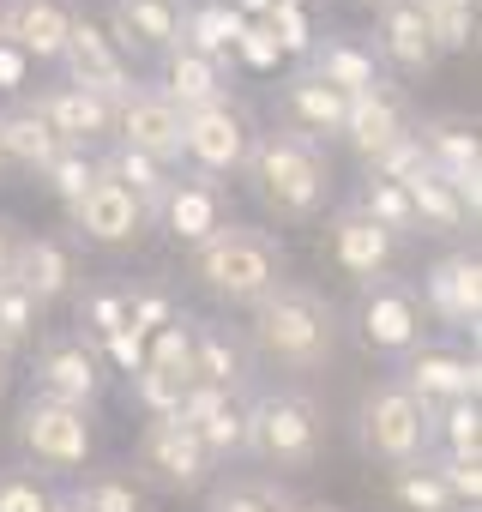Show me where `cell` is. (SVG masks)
I'll return each instance as SVG.
<instances>
[{"mask_svg": "<svg viewBox=\"0 0 482 512\" xmlns=\"http://www.w3.org/2000/svg\"><path fill=\"white\" fill-rule=\"evenodd\" d=\"M302 500L290 494V482L266 476V470H235V476H211L205 488V512H296Z\"/></svg>", "mask_w": 482, "mask_h": 512, "instance_id": "cell-29", "label": "cell"}, {"mask_svg": "<svg viewBox=\"0 0 482 512\" xmlns=\"http://www.w3.org/2000/svg\"><path fill=\"white\" fill-rule=\"evenodd\" d=\"M97 169L115 181V187H127L139 205H145V217H157V205H163V193H169V181L181 175V169H163V163H151V157H139V151H127V145H109L103 157H97Z\"/></svg>", "mask_w": 482, "mask_h": 512, "instance_id": "cell-33", "label": "cell"}, {"mask_svg": "<svg viewBox=\"0 0 482 512\" xmlns=\"http://www.w3.org/2000/svg\"><path fill=\"white\" fill-rule=\"evenodd\" d=\"M428 452L482 458V404H434V416H428Z\"/></svg>", "mask_w": 482, "mask_h": 512, "instance_id": "cell-37", "label": "cell"}, {"mask_svg": "<svg viewBox=\"0 0 482 512\" xmlns=\"http://www.w3.org/2000/svg\"><path fill=\"white\" fill-rule=\"evenodd\" d=\"M181 0H109V43L127 55V61H157L181 43Z\"/></svg>", "mask_w": 482, "mask_h": 512, "instance_id": "cell-18", "label": "cell"}, {"mask_svg": "<svg viewBox=\"0 0 482 512\" xmlns=\"http://www.w3.org/2000/svg\"><path fill=\"white\" fill-rule=\"evenodd\" d=\"M0 43H7V13H0Z\"/></svg>", "mask_w": 482, "mask_h": 512, "instance_id": "cell-55", "label": "cell"}, {"mask_svg": "<svg viewBox=\"0 0 482 512\" xmlns=\"http://www.w3.org/2000/svg\"><path fill=\"white\" fill-rule=\"evenodd\" d=\"M368 223H380L392 241H404V235H422L416 229V211H410V193L398 187V181H380V175H362L356 181V199H350Z\"/></svg>", "mask_w": 482, "mask_h": 512, "instance_id": "cell-34", "label": "cell"}, {"mask_svg": "<svg viewBox=\"0 0 482 512\" xmlns=\"http://www.w3.org/2000/svg\"><path fill=\"white\" fill-rule=\"evenodd\" d=\"M25 103H31V115L55 133L61 151H91V157H97V145L115 139V103H103V97H91V91L43 85V91L25 97Z\"/></svg>", "mask_w": 482, "mask_h": 512, "instance_id": "cell-16", "label": "cell"}, {"mask_svg": "<svg viewBox=\"0 0 482 512\" xmlns=\"http://www.w3.org/2000/svg\"><path fill=\"white\" fill-rule=\"evenodd\" d=\"M61 85H73V91H91V97H103V103H121L133 85H139V73H133V61L109 43V31L91 19V13H79L73 19V37H67V49H61Z\"/></svg>", "mask_w": 482, "mask_h": 512, "instance_id": "cell-12", "label": "cell"}, {"mask_svg": "<svg viewBox=\"0 0 482 512\" xmlns=\"http://www.w3.org/2000/svg\"><path fill=\"white\" fill-rule=\"evenodd\" d=\"M278 109H284V127H296V133H308V139H338L344 133V109H350V97H338L332 85H320L308 67H296L290 79H284V91H278Z\"/></svg>", "mask_w": 482, "mask_h": 512, "instance_id": "cell-27", "label": "cell"}, {"mask_svg": "<svg viewBox=\"0 0 482 512\" xmlns=\"http://www.w3.org/2000/svg\"><path fill=\"white\" fill-rule=\"evenodd\" d=\"M193 380L229 392V398H248L254 392V350L248 338H235L223 320H193Z\"/></svg>", "mask_w": 482, "mask_h": 512, "instance_id": "cell-21", "label": "cell"}, {"mask_svg": "<svg viewBox=\"0 0 482 512\" xmlns=\"http://www.w3.org/2000/svg\"><path fill=\"white\" fill-rule=\"evenodd\" d=\"M428 464H434V476L446 482V494H452V506H458V512H476V506H482V458L428 452Z\"/></svg>", "mask_w": 482, "mask_h": 512, "instance_id": "cell-43", "label": "cell"}, {"mask_svg": "<svg viewBox=\"0 0 482 512\" xmlns=\"http://www.w3.org/2000/svg\"><path fill=\"white\" fill-rule=\"evenodd\" d=\"M133 476L145 488H163V494H199V488H211L217 464L187 422L157 416V422H145V434L133 446Z\"/></svg>", "mask_w": 482, "mask_h": 512, "instance_id": "cell-6", "label": "cell"}, {"mask_svg": "<svg viewBox=\"0 0 482 512\" xmlns=\"http://www.w3.org/2000/svg\"><path fill=\"white\" fill-rule=\"evenodd\" d=\"M229 7H235L241 19H266V13H272V0H229Z\"/></svg>", "mask_w": 482, "mask_h": 512, "instance_id": "cell-51", "label": "cell"}, {"mask_svg": "<svg viewBox=\"0 0 482 512\" xmlns=\"http://www.w3.org/2000/svg\"><path fill=\"white\" fill-rule=\"evenodd\" d=\"M428 404L416 398V392H404L398 380H380V386H368L362 392V404H356V446H362V458H374V464H410V458H422L428 452Z\"/></svg>", "mask_w": 482, "mask_h": 512, "instance_id": "cell-5", "label": "cell"}, {"mask_svg": "<svg viewBox=\"0 0 482 512\" xmlns=\"http://www.w3.org/2000/svg\"><path fill=\"white\" fill-rule=\"evenodd\" d=\"M302 67H308L320 85H332L338 97H368V91L386 85L380 55H374L362 37H314V49L302 55Z\"/></svg>", "mask_w": 482, "mask_h": 512, "instance_id": "cell-25", "label": "cell"}, {"mask_svg": "<svg viewBox=\"0 0 482 512\" xmlns=\"http://www.w3.org/2000/svg\"><path fill=\"white\" fill-rule=\"evenodd\" d=\"M386 488H392V500H398L404 512H458L452 494H446V482L434 476L428 452L410 458V464H392V470H386Z\"/></svg>", "mask_w": 482, "mask_h": 512, "instance_id": "cell-36", "label": "cell"}, {"mask_svg": "<svg viewBox=\"0 0 482 512\" xmlns=\"http://www.w3.org/2000/svg\"><path fill=\"white\" fill-rule=\"evenodd\" d=\"M37 326H43V308L13 284V278H0V350L19 356L37 344Z\"/></svg>", "mask_w": 482, "mask_h": 512, "instance_id": "cell-40", "label": "cell"}, {"mask_svg": "<svg viewBox=\"0 0 482 512\" xmlns=\"http://www.w3.org/2000/svg\"><path fill=\"white\" fill-rule=\"evenodd\" d=\"M374 55L392 61L398 73H428L440 55L428 43V25L422 13L410 7V0H380V13H374Z\"/></svg>", "mask_w": 482, "mask_h": 512, "instance_id": "cell-28", "label": "cell"}, {"mask_svg": "<svg viewBox=\"0 0 482 512\" xmlns=\"http://www.w3.org/2000/svg\"><path fill=\"white\" fill-rule=\"evenodd\" d=\"M7 175H13V169H7V157H0V181H7Z\"/></svg>", "mask_w": 482, "mask_h": 512, "instance_id": "cell-56", "label": "cell"}, {"mask_svg": "<svg viewBox=\"0 0 482 512\" xmlns=\"http://www.w3.org/2000/svg\"><path fill=\"white\" fill-rule=\"evenodd\" d=\"M410 133L422 145V163L440 181H452V193L476 217L482 211V139H476V121H464V115H422Z\"/></svg>", "mask_w": 482, "mask_h": 512, "instance_id": "cell-10", "label": "cell"}, {"mask_svg": "<svg viewBox=\"0 0 482 512\" xmlns=\"http://www.w3.org/2000/svg\"><path fill=\"white\" fill-rule=\"evenodd\" d=\"M193 278L235 308H254L266 290L284 284V241L254 223H223L193 247Z\"/></svg>", "mask_w": 482, "mask_h": 512, "instance_id": "cell-4", "label": "cell"}, {"mask_svg": "<svg viewBox=\"0 0 482 512\" xmlns=\"http://www.w3.org/2000/svg\"><path fill=\"white\" fill-rule=\"evenodd\" d=\"M7 380H13V356L0 350V392H7Z\"/></svg>", "mask_w": 482, "mask_h": 512, "instance_id": "cell-53", "label": "cell"}, {"mask_svg": "<svg viewBox=\"0 0 482 512\" xmlns=\"http://www.w3.org/2000/svg\"><path fill=\"white\" fill-rule=\"evenodd\" d=\"M49 512H85V500L67 488V494H55V500H49Z\"/></svg>", "mask_w": 482, "mask_h": 512, "instance_id": "cell-52", "label": "cell"}, {"mask_svg": "<svg viewBox=\"0 0 482 512\" xmlns=\"http://www.w3.org/2000/svg\"><path fill=\"white\" fill-rule=\"evenodd\" d=\"M133 380V404L145 410V422H157V416H175L181 410V392H187V380H175V374H157V368H139V374H127Z\"/></svg>", "mask_w": 482, "mask_h": 512, "instance_id": "cell-45", "label": "cell"}, {"mask_svg": "<svg viewBox=\"0 0 482 512\" xmlns=\"http://www.w3.org/2000/svg\"><path fill=\"white\" fill-rule=\"evenodd\" d=\"M254 139H260V127L235 97H217V103L181 115V157L193 163V175H211V181L235 175L241 163H248Z\"/></svg>", "mask_w": 482, "mask_h": 512, "instance_id": "cell-7", "label": "cell"}, {"mask_svg": "<svg viewBox=\"0 0 482 512\" xmlns=\"http://www.w3.org/2000/svg\"><path fill=\"white\" fill-rule=\"evenodd\" d=\"M428 25L434 55H464L476 43V0H410Z\"/></svg>", "mask_w": 482, "mask_h": 512, "instance_id": "cell-35", "label": "cell"}, {"mask_svg": "<svg viewBox=\"0 0 482 512\" xmlns=\"http://www.w3.org/2000/svg\"><path fill=\"white\" fill-rule=\"evenodd\" d=\"M326 241H332V260H338V272H350L356 284H368V278H386L392 253H398V241H392L380 223H368L356 205H338V211H332V229H326Z\"/></svg>", "mask_w": 482, "mask_h": 512, "instance_id": "cell-26", "label": "cell"}, {"mask_svg": "<svg viewBox=\"0 0 482 512\" xmlns=\"http://www.w3.org/2000/svg\"><path fill=\"white\" fill-rule=\"evenodd\" d=\"M73 494L85 500V512H151L145 488L133 476H121V470H85V482Z\"/></svg>", "mask_w": 482, "mask_h": 512, "instance_id": "cell-38", "label": "cell"}, {"mask_svg": "<svg viewBox=\"0 0 482 512\" xmlns=\"http://www.w3.org/2000/svg\"><path fill=\"white\" fill-rule=\"evenodd\" d=\"M398 187L410 193V211H416V229L422 235H464V229H476V217L464 211V199L452 193V181H440L428 163L416 175H404Z\"/></svg>", "mask_w": 482, "mask_h": 512, "instance_id": "cell-30", "label": "cell"}, {"mask_svg": "<svg viewBox=\"0 0 482 512\" xmlns=\"http://www.w3.org/2000/svg\"><path fill=\"white\" fill-rule=\"evenodd\" d=\"M37 308H49V302H61V296H73V284H79V260H73V241L67 235H25L19 241V253H13V272H7Z\"/></svg>", "mask_w": 482, "mask_h": 512, "instance_id": "cell-19", "label": "cell"}, {"mask_svg": "<svg viewBox=\"0 0 482 512\" xmlns=\"http://www.w3.org/2000/svg\"><path fill=\"white\" fill-rule=\"evenodd\" d=\"M241 175H248L254 199L284 223H308L332 199V157L320 139H308L296 127H266L254 139L248 163H241Z\"/></svg>", "mask_w": 482, "mask_h": 512, "instance_id": "cell-2", "label": "cell"}, {"mask_svg": "<svg viewBox=\"0 0 482 512\" xmlns=\"http://www.w3.org/2000/svg\"><path fill=\"white\" fill-rule=\"evenodd\" d=\"M248 410V452L272 470H314L320 464V446H326V410L308 386H266V392H248L241 398Z\"/></svg>", "mask_w": 482, "mask_h": 512, "instance_id": "cell-3", "label": "cell"}, {"mask_svg": "<svg viewBox=\"0 0 482 512\" xmlns=\"http://www.w3.org/2000/svg\"><path fill=\"white\" fill-rule=\"evenodd\" d=\"M145 368L175 374V380H193V320L187 314H175L169 326H157L145 338Z\"/></svg>", "mask_w": 482, "mask_h": 512, "instance_id": "cell-39", "label": "cell"}, {"mask_svg": "<svg viewBox=\"0 0 482 512\" xmlns=\"http://www.w3.org/2000/svg\"><path fill=\"white\" fill-rule=\"evenodd\" d=\"M103 356L91 338L79 332H49L37 338L31 350V392L37 398H55V404H73V410H97L103 398Z\"/></svg>", "mask_w": 482, "mask_h": 512, "instance_id": "cell-8", "label": "cell"}, {"mask_svg": "<svg viewBox=\"0 0 482 512\" xmlns=\"http://www.w3.org/2000/svg\"><path fill=\"white\" fill-rule=\"evenodd\" d=\"M109 145H127L163 169H181V109L169 97H157L145 79L115 103V139Z\"/></svg>", "mask_w": 482, "mask_h": 512, "instance_id": "cell-14", "label": "cell"}, {"mask_svg": "<svg viewBox=\"0 0 482 512\" xmlns=\"http://www.w3.org/2000/svg\"><path fill=\"white\" fill-rule=\"evenodd\" d=\"M398 362H404L398 386L416 392L428 410L434 404H476V392H482V362L470 350H458V344H416Z\"/></svg>", "mask_w": 482, "mask_h": 512, "instance_id": "cell-15", "label": "cell"}, {"mask_svg": "<svg viewBox=\"0 0 482 512\" xmlns=\"http://www.w3.org/2000/svg\"><path fill=\"white\" fill-rule=\"evenodd\" d=\"M19 241H25V229H19L13 217H0V278L13 272V253H19Z\"/></svg>", "mask_w": 482, "mask_h": 512, "instance_id": "cell-50", "label": "cell"}, {"mask_svg": "<svg viewBox=\"0 0 482 512\" xmlns=\"http://www.w3.org/2000/svg\"><path fill=\"white\" fill-rule=\"evenodd\" d=\"M157 217H163V229H169L175 241L199 247L211 229H223V223H229L223 181H211V175H175V181H169V193H163V205H157Z\"/></svg>", "mask_w": 482, "mask_h": 512, "instance_id": "cell-24", "label": "cell"}, {"mask_svg": "<svg viewBox=\"0 0 482 512\" xmlns=\"http://www.w3.org/2000/svg\"><path fill=\"white\" fill-rule=\"evenodd\" d=\"M49 488L19 464V470H0V512H49Z\"/></svg>", "mask_w": 482, "mask_h": 512, "instance_id": "cell-47", "label": "cell"}, {"mask_svg": "<svg viewBox=\"0 0 482 512\" xmlns=\"http://www.w3.org/2000/svg\"><path fill=\"white\" fill-rule=\"evenodd\" d=\"M235 55L248 61V67H278V37H272L260 19H248V31L235 37Z\"/></svg>", "mask_w": 482, "mask_h": 512, "instance_id": "cell-48", "label": "cell"}, {"mask_svg": "<svg viewBox=\"0 0 482 512\" xmlns=\"http://www.w3.org/2000/svg\"><path fill=\"white\" fill-rule=\"evenodd\" d=\"M272 37H278V55H308L314 49V31H308V13L290 7V0H272V13L260 19Z\"/></svg>", "mask_w": 482, "mask_h": 512, "instance_id": "cell-46", "label": "cell"}, {"mask_svg": "<svg viewBox=\"0 0 482 512\" xmlns=\"http://www.w3.org/2000/svg\"><path fill=\"white\" fill-rule=\"evenodd\" d=\"M296 512H338V506H296Z\"/></svg>", "mask_w": 482, "mask_h": 512, "instance_id": "cell-54", "label": "cell"}, {"mask_svg": "<svg viewBox=\"0 0 482 512\" xmlns=\"http://www.w3.org/2000/svg\"><path fill=\"white\" fill-rule=\"evenodd\" d=\"M248 31V19H241L229 0H205V7H187L181 13V43L187 49H199V55H211V61H235V37Z\"/></svg>", "mask_w": 482, "mask_h": 512, "instance_id": "cell-32", "label": "cell"}, {"mask_svg": "<svg viewBox=\"0 0 482 512\" xmlns=\"http://www.w3.org/2000/svg\"><path fill=\"white\" fill-rule=\"evenodd\" d=\"M422 314H434L452 338H476L482 332V260L470 247H452L422 272Z\"/></svg>", "mask_w": 482, "mask_h": 512, "instance_id": "cell-11", "label": "cell"}, {"mask_svg": "<svg viewBox=\"0 0 482 512\" xmlns=\"http://www.w3.org/2000/svg\"><path fill=\"white\" fill-rule=\"evenodd\" d=\"M31 85V61L13 49V43H0V91H7V97H19Z\"/></svg>", "mask_w": 482, "mask_h": 512, "instance_id": "cell-49", "label": "cell"}, {"mask_svg": "<svg viewBox=\"0 0 482 512\" xmlns=\"http://www.w3.org/2000/svg\"><path fill=\"white\" fill-rule=\"evenodd\" d=\"M127 326H133V320H127V290H121V284L79 296V338L103 344V338H115V332H127Z\"/></svg>", "mask_w": 482, "mask_h": 512, "instance_id": "cell-42", "label": "cell"}, {"mask_svg": "<svg viewBox=\"0 0 482 512\" xmlns=\"http://www.w3.org/2000/svg\"><path fill=\"white\" fill-rule=\"evenodd\" d=\"M416 127V115H410V103H404V91H392V85H380V91H368V97H350V109H344V145L362 157V163H374L386 145H398L404 133Z\"/></svg>", "mask_w": 482, "mask_h": 512, "instance_id": "cell-20", "label": "cell"}, {"mask_svg": "<svg viewBox=\"0 0 482 512\" xmlns=\"http://www.w3.org/2000/svg\"><path fill=\"white\" fill-rule=\"evenodd\" d=\"M193 434H199V446L211 452V464L241 458V452H248V410H241V398H229V404H217Z\"/></svg>", "mask_w": 482, "mask_h": 512, "instance_id": "cell-41", "label": "cell"}, {"mask_svg": "<svg viewBox=\"0 0 482 512\" xmlns=\"http://www.w3.org/2000/svg\"><path fill=\"white\" fill-rule=\"evenodd\" d=\"M356 332L368 350L380 356H410L422 344V302H416V284L404 278H368L362 284V302H356Z\"/></svg>", "mask_w": 482, "mask_h": 512, "instance_id": "cell-13", "label": "cell"}, {"mask_svg": "<svg viewBox=\"0 0 482 512\" xmlns=\"http://www.w3.org/2000/svg\"><path fill=\"white\" fill-rule=\"evenodd\" d=\"M67 223H73V235L79 241H97V247H127V241H139L145 235V205L127 193V187H115L103 169H97V181L79 193V205H67Z\"/></svg>", "mask_w": 482, "mask_h": 512, "instance_id": "cell-17", "label": "cell"}, {"mask_svg": "<svg viewBox=\"0 0 482 512\" xmlns=\"http://www.w3.org/2000/svg\"><path fill=\"white\" fill-rule=\"evenodd\" d=\"M374 7H380V0H374Z\"/></svg>", "mask_w": 482, "mask_h": 512, "instance_id": "cell-57", "label": "cell"}, {"mask_svg": "<svg viewBox=\"0 0 482 512\" xmlns=\"http://www.w3.org/2000/svg\"><path fill=\"white\" fill-rule=\"evenodd\" d=\"M145 85L187 115V109H205V103L229 97V67L199 55V49H187V43H175L169 55H157V79H145Z\"/></svg>", "mask_w": 482, "mask_h": 512, "instance_id": "cell-23", "label": "cell"}, {"mask_svg": "<svg viewBox=\"0 0 482 512\" xmlns=\"http://www.w3.org/2000/svg\"><path fill=\"white\" fill-rule=\"evenodd\" d=\"M55 133L31 115V103L19 97V103H7L0 109V157H7V169H25V175H43L49 163H55Z\"/></svg>", "mask_w": 482, "mask_h": 512, "instance_id": "cell-31", "label": "cell"}, {"mask_svg": "<svg viewBox=\"0 0 482 512\" xmlns=\"http://www.w3.org/2000/svg\"><path fill=\"white\" fill-rule=\"evenodd\" d=\"M248 350L284 374H320L338 356V308L326 302V290L284 278L248 308Z\"/></svg>", "mask_w": 482, "mask_h": 512, "instance_id": "cell-1", "label": "cell"}, {"mask_svg": "<svg viewBox=\"0 0 482 512\" xmlns=\"http://www.w3.org/2000/svg\"><path fill=\"white\" fill-rule=\"evenodd\" d=\"M0 13H7V43L25 61H61L79 19L73 0H0Z\"/></svg>", "mask_w": 482, "mask_h": 512, "instance_id": "cell-22", "label": "cell"}, {"mask_svg": "<svg viewBox=\"0 0 482 512\" xmlns=\"http://www.w3.org/2000/svg\"><path fill=\"white\" fill-rule=\"evenodd\" d=\"M13 434H19V452L37 458L43 470H79L91 464V410H73V404H55V398H25L19 416H13Z\"/></svg>", "mask_w": 482, "mask_h": 512, "instance_id": "cell-9", "label": "cell"}, {"mask_svg": "<svg viewBox=\"0 0 482 512\" xmlns=\"http://www.w3.org/2000/svg\"><path fill=\"white\" fill-rule=\"evenodd\" d=\"M37 181H43L61 205H79V193L97 181V157H91V151H55V163H49Z\"/></svg>", "mask_w": 482, "mask_h": 512, "instance_id": "cell-44", "label": "cell"}]
</instances>
